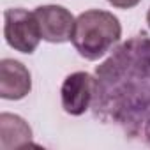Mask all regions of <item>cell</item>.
<instances>
[{"instance_id": "9c48e42d", "label": "cell", "mask_w": 150, "mask_h": 150, "mask_svg": "<svg viewBox=\"0 0 150 150\" xmlns=\"http://www.w3.org/2000/svg\"><path fill=\"white\" fill-rule=\"evenodd\" d=\"M146 23H148V27H150V9H148V13H146Z\"/></svg>"}, {"instance_id": "7a4b0ae2", "label": "cell", "mask_w": 150, "mask_h": 150, "mask_svg": "<svg viewBox=\"0 0 150 150\" xmlns=\"http://www.w3.org/2000/svg\"><path fill=\"white\" fill-rule=\"evenodd\" d=\"M122 37V25L118 18L108 11L90 9L76 18L72 30V44L87 60L104 57Z\"/></svg>"}, {"instance_id": "5b68a950", "label": "cell", "mask_w": 150, "mask_h": 150, "mask_svg": "<svg viewBox=\"0 0 150 150\" xmlns=\"http://www.w3.org/2000/svg\"><path fill=\"white\" fill-rule=\"evenodd\" d=\"M34 14L37 18L41 37L44 41L57 44L71 41L76 20L69 9L62 6H41L34 11Z\"/></svg>"}, {"instance_id": "52a82bcc", "label": "cell", "mask_w": 150, "mask_h": 150, "mask_svg": "<svg viewBox=\"0 0 150 150\" xmlns=\"http://www.w3.org/2000/svg\"><path fill=\"white\" fill-rule=\"evenodd\" d=\"M32 143V129L30 125L18 115L2 113L0 115V148H25Z\"/></svg>"}, {"instance_id": "ba28073f", "label": "cell", "mask_w": 150, "mask_h": 150, "mask_svg": "<svg viewBox=\"0 0 150 150\" xmlns=\"http://www.w3.org/2000/svg\"><path fill=\"white\" fill-rule=\"evenodd\" d=\"M108 2L113 7H118V9H132L134 6H138L141 2V0H108Z\"/></svg>"}, {"instance_id": "8992f818", "label": "cell", "mask_w": 150, "mask_h": 150, "mask_svg": "<svg viewBox=\"0 0 150 150\" xmlns=\"http://www.w3.org/2000/svg\"><path fill=\"white\" fill-rule=\"evenodd\" d=\"M32 90L30 71L14 58H4L0 62V97L18 101L28 96Z\"/></svg>"}, {"instance_id": "6da1fadb", "label": "cell", "mask_w": 150, "mask_h": 150, "mask_svg": "<svg viewBox=\"0 0 150 150\" xmlns=\"http://www.w3.org/2000/svg\"><path fill=\"white\" fill-rule=\"evenodd\" d=\"M92 113L118 127L125 138L150 146V37L138 34L122 42L96 69Z\"/></svg>"}, {"instance_id": "3957f363", "label": "cell", "mask_w": 150, "mask_h": 150, "mask_svg": "<svg viewBox=\"0 0 150 150\" xmlns=\"http://www.w3.org/2000/svg\"><path fill=\"white\" fill-rule=\"evenodd\" d=\"M4 35L13 50L27 55L34 53L42 39L35 14L25 9H7L4 13Z\"/></svg>"}, {"instance_id": "277c9868", "label": "cell", "mask_w": 150, "mask_h": 150, "mask_svg": "<svg viewBox=\"0 0 150 150\" xmlns=\"http://www.w3.org/2000/svg\"><path fill=\"white\" fill-rule=\"evenodd\" d=\"M94 94H96V78L92 74L83 71L69 74L60 88L64 111L74 117L83 115L92 106Z\"/></svg>"}]
</instances>
